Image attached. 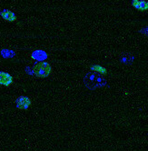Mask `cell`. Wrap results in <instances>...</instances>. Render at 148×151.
Returning a JSON list of instances; mask_svg holds the SVG:
<instances>
[{"label":"cell","mask_w":148,"mask_h":151,"mask_svg":"<svg viewBox=\"0 0 148 151\" xmlns=\"http://www.w3.org/2000/svg\"><path fill=\"white\" fill-rule=\"evenodd\" d=\"M33 72L37 78H47L52 72V68L47 62H37L34 68Z\"/></svg>","instance_id":"1"},{"label":"cell","mask_w":148,"mask_h":151,"mask_svg":"<svg viewBox=\"0 0 148 151\" xmlns=\"http://www.w3.org/2000/svg\"><path fill=\"white\" fill-rule=\"evenodd\" d=\"M16 104L17 109L25 110V109H27L28 107L31 106L32 101H31V99L28 98V96H19V98L16 99Z\"/></svg>","instance_id":"2"},{"label":"cell","mask_w":148,"mask_h":151,"mask_svg":"<svg viewBox=\"0 0 148 151\" xmlns=\"http://www.w3.org/2000/svg\"><path fill=\"white\" fill-rule=\"evenodd\" d=\"M13 81H14V78L9 73L4 72V71L0 72V85L1 86L9 87L10 85H12Z\"/></svg>","instance_id":"3"},{"label":"cell","mask_w":148,"mask_h":151,"mask_svg":"<svg viewBox=\"0 0 148 151\" xmlns=\"http://www.w3.org/2000/svg\"><path fill=\"white\" fill-rule=\"evenodd\" d=\"M132 6L142 12L148 10V1L145 0H132Z\"/></svg>","instance_id":"4"},{"label":"cell","mask_w":148,"mask_h":151,"mask_svg":"<svg viewBox=\"0 0 148 151\" xmlns=\"http://www.w3.org/2000/svg\"><path fill=\"white\" fill-rule=\"evenodd\" d=\"M1 15V17L6 20V21H8V22H14V21L16 20V16L14 12L10 11V10H3V11L0 13Z\"/></svg>","instance_id":"5"},{"label":"cell","mask_w":148,"mask_h":151,"mask_svg":"<svg viewBox=\"0 0 148 151\" xmlns=\"http://www.w3.org/2000/svg\"><path fill=\"white\" fill-rule=\"evenodd\" d=\"M91 69L93 71H94V72H97V73L102 74V75H105V74L107 73V68H104L102 66H99V65H94V66H92L91 67Z\"/></svg>","instance_id":"6"}]
</instances>
